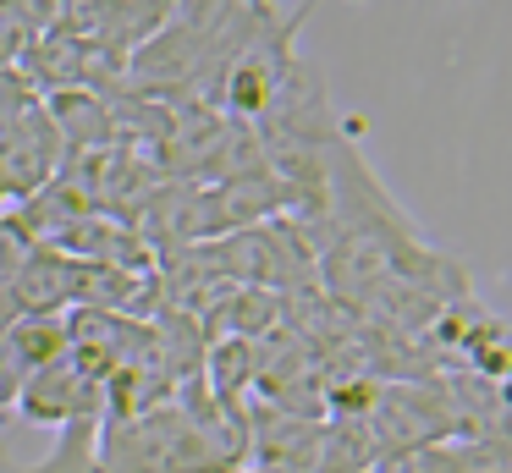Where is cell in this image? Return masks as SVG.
Masks as SVG:
<instances>
[{
	"instance_id": "obj_1",
	"label": "cell",
	"mask_w": 512,
	"mask_h": 473,
	"mask_svg": "<svg viewBox=\"0 0 512 473\" xmlns=\"http://www.w3.org/2000/svg\"><path fill=\"white\" fill-rule=\"evenodd\" d=\"M248 451L193 424L177 402L100 424V473H243Z\"/></svg>"
},
{
	"instance_id": "obj_2",
	"label": "cell",
	"mask_w": 512,
	"mask_h": 473,
	"mask_svg": "<svg viewBox=\"0 0 512 473\" xmlns=\"http://www.w3.org/2000/svg\"><path fill=\"white\" fill-rule=\"evenodd\" d=\"M171 17V0H67L56 28L89 39L94 50L116 55V61H133Z\"/></svg>"
},
{
	"instance_id": "obj_3",
	"label": "cell",
	"mask_w": 512,
	"mask_h": 473,
	"mask_svg": "<svg viewBox=\"0 0 512 473\" xmlns=\"http://www.w3.org/2000/svg\"><path fill=\"white\" fill-rule=\"evenodd\" d=\"M61 154H67V143H61V132H56L45 105L28 110L17 127L0 132V209L28 204L45 182H56Z\"/></svg>"
},
{
	"instance_id": "obj_4",
	"label": "cell",
	"mask_w": 512,
	"mask_h": 473,
	"mask_svg": "<svg viewBox=\"0 0 512 473\" xmlns=\"http://www.w3.org/2000/svg\"><path fill=\"white\" fill-rule=\"evenodd\" d=\"M12 473H100V413L61 424L56 446H50L34 468H12Z\"/></svg>"
},
{
	"instance_id": "obj_5",
	"label": "cell",
	"mask_w": 512,
	"mask_h": 473,
	"mask_svg": "<svg viewBox=\"0 0 512 473\" xmlns=\"http://www.w3.org/2000/svg\"><path fill=\"white\" fill-rule=\"evenodd\" d=\"M39 105H45V94L28 83L23 66H0V132L17 127V121H23L28 110H39Z\"/></svg>"
}]
</instances>
